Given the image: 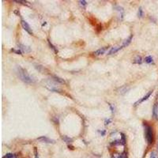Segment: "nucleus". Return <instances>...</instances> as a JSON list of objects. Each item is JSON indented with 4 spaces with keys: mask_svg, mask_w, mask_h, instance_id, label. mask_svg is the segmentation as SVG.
Listing matches in <instances>:
<instances>
[{
    "mask_svg": "<svg viewBox=\"0 0 158 158\" xmlns=\"http://www.w3.org/2000/svg\"><path fill=\"white\" fill-rule=\"evenodd\" d=\"M18 74H19V77H21V79H22L23 81H25V82L26 83L32 82V77L29 76V74L26 72V70H25L24 69L19 67V68H18Z\"/></svg>",
    "mask_w": 158,
    "mask_h": 158,
    "instance_id": "f257e3e1",
    "label": "nucleus"
},
{
    "mask_svg": "<svg viewBox=\"0 0 158 158\" xmlns=\"http://www.w3.org/2000/svg\"><path fill=\"white\" fill-rule=\"evenodd\" d=\"M146 138L149 145H152L153 142V131L150 126H146Z\"/></svg>",
    "mask_w": 158,
    "mask_h": 158,
    "instance_id": "f03ea898",
    "label": "nucleus"
},
{
    "mask_svg": "<svg viewBox=\"0 0 158 158\" xmlns=\"http://www.w3.org/2000/svg\"><path fill=\"white\" fill-rule=\"evenodd\" d=\"M153 94V91H149V93H148V94H146V96H144V97H142V99H140V100H138V101H137L136 103H135V106H137V105H138V104H139L142 103V102H143V101H146V100H147V99L149 98V97H150L151 94Z\"/></svg>",
    "mask_w": 158,
    "mask_h": 158,
    "instance_id": "7ed1b4c3",
    "label": "nucleus"
},
{
    "mask_svg": "<svg viewBox=\"0 0 158 158\" xmlns=\"http://www.w3.org/2000/svg\"><path fill=\"white\" fill-rule=\"evenodd\" d=\"M22 27H23V29H25V30L26 31V32H29V34H32V29H31L30 26H29V24H28L27 22H25V21H23V20H22Z\"/></svg>",
    "mask_w": 158,
    "mask_h": 158,
    "instance_id": "20e7f679",
    "label": "nucleus"
},
{
    "mask_svg": "<svg viewBox=\"0 0 158 158\" xmlns=\"http://www.w3.org/2000/svg\"><path fill=\"white\" fill-rule=\"evenodd\" d=\"M108 47H104V48H101L98 49L97 51H96L95 52H94V56H101V55L104 54L105 52H106V51L108 50Z\"/></svg>",
    "mask_w": 158,
    "mask_h": 158,
    "instance_id": "39448f33",
    "label": "nucleus"
},
{
    "mask_svg": "<svg viewBox=\"0 0 158 158\" xmlns=\"http://www.w3.org/2000/svg\"><path fill=\"white\" fill-rule=\"evenodd\" d=\"M37 141H40V142H46V143H53V142H54V141L51 140L50 138H47V137L45 136H42L40 137V138H38Z\"/></svg>",
    "mask_w": 158,
    "mask_h": 158,
    "instance_id": "423d86ee",
    "label": "nucleus"
},
{
    "mask_svg": "<svg viewBox=\"0 0 158 158\" xmlns=\"http://www.w3.org/2000/svg\"><path fill=\"white\" fill-rule=\"evenodd\" d=\"M18 48L22 51V52H25V53L31 52L30 48L27 47V46H25V45H23V44H18Z\"/></svg>",
    "mask_w": 158,
    "mask_h": 158,
    "instance_id": "0eeeda50",
    "label": "nucleus"
},
{
    "mask_svg": "<svg viewBox=\"0 0 158 158\" xmlns=\"http://www.w3.org/2000/svg\"><path fill=\"white\" fill-rule=\"evenodd\" d=\"M111 158H127V153L123 152V153H114L111 155Z\"/></svg>",
    "mask_w": 158,
    "mask_h": 158,
    "instance_id": "6e6552de",
    "label": "nucleus"
},
{
    "mask_svg": "<svg viewBox=\"0 0 158 158\" xmlns=\"http://www.w3.org/2000/svg\"><path fill=\"white\" fill-rule=\"evenodd\" d=\"M153 115L156 119H158V104H154V106H153Z\"/></svg>",
    "mask_w": 158,
    "mask_h": 158,
    "instance_id": "1a4fd4ad",
    "label": "nucleus"
},
{
    "mask_svg": "<svg viewBox=\"0 0 158 158\" xmlns=\"http://www.w3.org/2000/svg\"><path fill=\"white\" fill-rule=\"evenodd\" d=\"M123 48V46L121 45V46H119V47H115V48H111V50L109 51V52H108V55H112V54H115V53H116L118 51H119L120 49Z\"/></svg>",
    "mask_w": 158,
    "mask_h": 158,
    "instance_id": "9d476101",
    "label": "nucleus"
},
{
    "mask_svg": "<svg viewBox=\"0 0 158 158\" xmlns=\"http://www.w3.org/2000/svg\"><path fill=\"white\" fill-rule=\"evenodd\" d=\"M132 37H133V35H131V36H129V38H128L127 40H124L123 43V44H122L123 48L127 47V45L129 44L130 43H131V40H132Z\"/></svg>",
    "mask_w": 158,
    "mask_h": 158,
    "instance_id": "9b49d317",
    "label": "nucleus"
},
{
    "mask_svg": "<svg viewBox=\"0 0 158 158\" xmlns=\"http://www.w3.org/2000/svg\"><path fill=\"white\" fill-rule=\"evenodd\" d=\"M133 63H135V64H141V63H142V57L141 56H136L135 59H134Z\"/></svg>",
    "mask_w": 158,
    "mask_h": 158,
    "instance_id": "f8f14e48",
    "label": "nucleus"
},
{
    "mask_svg": "<svg viewBox=\"0 0 158 158\" xmlns=\"http://www.w3.org/2000/svg\"><path fill=\"white\" fill-rule=\"evenodd\" d=\"M145 61H146V63H149V64H151V63H153V59L151 56H147L145 59Z\"/></svg>",
    "mask_w": 158,
    "mask_h": 158,
    "instance_id": "ddd939ff",
    "label": "nucleus"
},
{
    "mask_svg": "<svg viewBox=\"0 0 158 158\" xmlns=\"http://www.w3.org/2000/svg\"><path fill=\"white\" fill-rule=\"evenodd\" d=\"M63 139L65 141V142H67V143H71V142H72V139H71V138H68V137H67V136H63Z\"/></svg>",
    "mask_w": 158,
    "mask_h": 158,
    "instance_id": "4468645a",
    "label": "nucleus"
},
{
    "mask_svg": "<svg viewBox=\"0 0 158 158\" xmlns=\"http://www.w3.org/2000/svg\"><path fill=\"white\" fill-rule=\"evenodd\" d=\"M3 158H16L15 154H13V153H7V154H6L5 156Z\"/></svg>",
    "mask_w": 158,
    "mask_h": 158,
    "instance_id": "2eb2a0df",
    "label": "nucleus"
},
{
    "mask_svg": "<svg viewBox=\"0 0 158 158\" xmlns=\"http://www.w3.org/2000/svg\"><path fill=\"white\" fill-rule=\"evenodd\" d=\"M79 3H80V5L81 6H83V7H85V6L87 5V2L86 1H85V0H82V1H79Z\"/></svg>",
    "mask_w": 158,
    "mask_h": 158,
    "instance_id": "dca6fc26",
    "label": "nucleus"
},
{
    "mask_svg": "<svg viewBox=\"0 0 158 158\" xmlns=\"http://www.w3.org/2000/svg\"><path fill=\"white\" fill-rule=\"evenodd\" d=\"M54 78H55V80H56V81H59V82H61V83H65L64 80H63V79H61V78H59V77H56V76H55V77H54Z\"/></svg>",
    "mask_w": 158,
    "mask_h": 158,
    "instance_id": "f3484780",
    "label": "nucleus"
},
{
    "mask_svg": "<svg viewBox=\"0 0 158 158\" xmlns=\"http://www.w3.org/2000/svg\"><path fill=\"white\" fill-rule=\"evenodd\" d=\"M142 15H143V10L142 8H140L138 10V17H142Z\"/></svg>",
    "mask_w": 158,
    "mask_h": 158,
    "instance_id": "a211bd4d",
    "label": "nucleus"
},
{
    "mask_svg": "<svg viewBox=\"0 0 158 158\" xmlns=\"http://www.w3.org/2000/svg\"><path fill=\"white\" fill-rule=\"evenodd\" d=\"M49 45H50L51 47H52V49H53V50H54V51H55V52H57V50H56V48H55V47H54V46H53V45H52V44H51V43H50V41H49Z\"/></svg>",
    "mask_w": 158,
    "mask_h": 158,
    "instance_id": "6ab92c4d",
    "label": "nucleus"
},
{
    "mask_svg": "<svg viewBox=\"0 0 158 158\" xmlns=\"http://www.w3.org/2000/svg\"><path fill=\"white\" fill-rule=\"evenodd\" d=\"M111 122V119H106V120H105V125H107V124H109V123Z\"/></svg>",
    "mask_w": 158,
    "mask_h": 158,
    "instance_id": "aec40b11",
    "label": "nucleus"
},
{
    "mask_svg": "<svg viewBox=\"0 0 158 158\" xmlns=\"http://www.w3.org/2000/svg\"><path fill=\"white\" fill-rule=\"evenodd\" d=\"M157 104H158V95H157Z\"/></svg>",
    "mask_w": 158,
    "mask_h": 158,
    "instance_id": "412c9836",
    "label": "nucleus"
},
{
    "mask_svg": "<svg viewBox=\"0 0 158 158\" xmlns=\"http://www.w3.org/2000/svg\"><path fill=\"white\" fill-rule=\"evenodd\" d=\"M157 149H158V143H157Z\"/></svg>",
    "mask_w": 158,
    "mask_h": 158,
    "instance_id": "4be33fe9",
    "label": "nucleus"
}]
</instances>
